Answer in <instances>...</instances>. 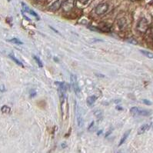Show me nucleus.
I'll return each mask as SVG.
<instances>
[{
  "label": "nucleus",
  "instance_id": "obj_1",
  "mask_svg": "<svg viewBox=\"0 0 153 153\" xmlns=\"http://www.w3.org/2000/svg\"><path fill=\"white\" fill-rule=\"evenodd\" d=\"M56 85L58 86V92H59V99H60L61 104L62 105L64 103L65 98H66V86H65V83L59 82H56Z\"/></svg>",
  "mask_w": 153,
  "mask_h": 153
},
{
  "label": "nucleus",
  "instance_id": "obj_2",
  "mask_svg": "<svg viewBox=\"0 0 153 153\" xmlns=\"http://www.w3.org/2000/svg\"><path fill=\"white\" fill-rule=\"evenodd\" d=\"M130 112L134 115H142V116H149L152 114L151 111L143 109L139 107H133L130 109Z\"/></svg>",
  "mask_w": 153,
  "mask_h": 153
},
{
  "label": "nucleus",
  "instance_id": "obj_3",
  "mask_svg": "<svg viewBox=\"0 0 153 153\" xmlns=\"http://www.w3.org/2000/svg\"><path fill=\"white\" fill-rule=\"evenodd\" d=\"M70 79H71V84H72V88L74 89V92H75L76 95H79L80 93V88H79V83H78L77 76L75 75L72 74L70 76Z\"/></svg>",
  "mask_w": 153,
  "mask_h": 153
},
{
  "label": "nucleus",
  "instance_id": "obj_4",
  "mask_svg": "<svg viewBox=\"0 0 153 153\" xmlns=\"http://www.w3.org/2000/svg\"><path fill=\"white\" fill-rule=\"evenodd\" d=\"M108 5L107 3H101L95 7V12L97 15H102V14L106 13V12L108 11Z\"/></svg>",
  "mask_w": 153,
  "mask_h": 153
},
{
  "label": "nucleus",
  "instance_id": "obj_5",
  "mask_svg": "<svg viewBox=\"0 0 153 153\" xmlns=\"http://www.w3.org/2000/svg\"><path fill=\"white\" fill-rule=\"evenodd\" d=\"M75 5V0H65L62 2V6L64 9V11L69 12L74 8Z\"/></svg>",
  "mask_w": 153,
  "mask_h": 153
},
{
  "label": "nucleus",
  "instance_id": "obj_6",
  "mask_svg": "<svg viewBox=\"0 0 153 153\" xmlns=\"http://www.w3.org/2000/svg\"><path fill=\"white\" fill-rule=\"evenodd\" d=\"M75 113H76V119H77V123L79 127H82L83 126V119L82 117L81 112H80V108H79V106L77 105L75 102Z\"/></svg>",
  "mask_w": 153,
  "mask_h": 153
},
{
  "label": "nucleus",
  "instance_id": "obj_7",
  "mask_svg": "<svg viewBox=\"0 0 153 153\" xmlns=\"http://www.w3.org/2000/svg\"><path fill=\"white\" fill-rule=\"evenodd\" d=\"M62 0H56V2H54L52 3L51 5L49 6V10L52 12L57 11V10H59L60 9V7L62 6Z\"/></svg>",
  "mask_w": 153,
  "mask_h": 153
},
{
  "label": "nucleus",
  "instance_id": "obj_8",
  "mask_svg": "<svg viewBox=\"0 0 153 153\" xmlns=\"http://www.w3.org/2000/svg\"><path fill=\"white\" fill-rule=\"evenodd\" d=\"M152 126V123H147V124H144L142 125L138 130V135H142L143 133H145L146 131H148L149 128H151Z\"/></svg>",
  "mask_w": 153,
  "mask_h": 153
},
{
  "label": "nucleus",
  "instance_id": "obj_9",
  "mask_svg": "<svg viewBox=\"0 0 153 153\" xmlns=\"http://www.w3.org/2000/svg\"><path fill=\"white\" fill-rule=\"evenodd\" d=\"M22 5H23V9H24V10H25V12H29L30 14H31V15H32L33 16H35V17H36L37 19H39V17H38V16L37 15V14L35 12L33 11V10H32V9H30L29 7L26 5L24 3V2H22Z\"/></svg>",
  "mask_w": 153,
  "mask_h": 153
},
{
  "label": "nucleus",
  "instance_id": "obj_10",
  "mask_svg": "<svg viewBox=\"0 0 153 153\" xmlns=\"http://www.w3.org/2000/svg\"><path fill=\"white\" fill-rule=\"evenodd\" d=\"M131 132V130H128V131H126V132L124 133V135L122 137V139H121V140H120V142H119V145H122V144H124L125 143V142L126 141V139H127V138H128V136L129 135V134H130Z\"/></svg>",
  "mask_w": 153,
  "mask_h": 153
},
{
  "label": "nucleus",
  "instance_id": "obj_11",
  "mask_svg": "<svg viewBox=\"0 0 153 153\" xmlns=\"http://www.w3.org/2000/svg\"><path fill=\"white\" fill-rule=\"evenodd\" d=\"M142 27H143V30H144V32L147 30V23L146 21L144 19H142L140 21L139 23V25H138V30H139Z\"/></svg>",
  "mask_w": 153,
  "mask_h": 153
},
{
  "label": "nucleus",
  "instance_id": "obj_12",
  "mask_svg": "<svg viewBox=\"0 0 153 153\" xmlns=\"http://www.w3.org/2000/svg\"><path fill=\"white\" fill-rule=\"evenodd\" d=\"M97 97L95 95H92V96L88 97V99H87V104H88L89 106H92L94 102L96 101Z\"/></svg>",
  "mask_w": 153,
  "mask_h": 153
},
{
  "label": "nucleus",
  "instance_id": "obj_13",
  "mask_svg": "<svg viewBox=\"0 0 153 153\" xmlns=\"http://www.w3.org/2000/svg\"><path fill=\"white\" fill-rule=\"evenodd\" d=\"M140 52H142L145 56L148 57L149 59H153V53H152V52L145 51V50H140Z\"/></svg>",
  "mask_w": 153,
  "mask_h": 153
},
{
  "label": "nucleus",
  "instance_id": "obj_14",
  "mask_svg": "<svg viewBox=\"0 0 153 153\" xmlns=\"http://www.w3.org/2000/svg\"><path fill=\"white\" fill-rule=\"evenodd\" d=\"M9 57H10V59H12V60H13V61L15 62H16V64H17V65H20V66H22V67H23V63L19 61V59H16V57H15V56H14V55L10 54V55H9Z\"/></svg>",
  "mask_w": 153,
  "mask_h": 153
},
{
  "label": "nucleus",
  "instance_id": "obj_15",
  "mask_svg": "<svg viewBox=\"0 0 153 153\" xmlns=\"http://www.w3.org/2000/svg\"><path fill=\"white\" fill-rule=\"evenodd\" d=\"M1 111H2L3 113H10L11 108L8 106H3L2 108H1Z\"/></svg>",
  "mask_w": 153,
  "mask_h": 153
},
{
  "label": "nucleus",
  "instance_id": "obj_16",
  "mask_svg": "<svg viewBox=\"0 0 153 153\" xmlns=\"http://www.w3.org/2000/svg\"><path fill=\"white\" fill-rule=\"evenodd\" d=\"M9 42H11V43H14V44H16V45H22V44H23V42L19 40V38H12V39H10V40H9Z\"/></svg>",
  "mask_w": 153,
  "mask_h": 153
},
{
  "label": "nucleus",
  "instance_id": "obj_17",
  "mask_svg": "<svg viewBox=\"0 0 153 153\" xmlns=\"http://www.w3.org/2000/svg\"><path fill=\"white\" fill-rule=\"evenodd\" d=\"M33 58H34V59L36 60V63L38 64V66H39L40 68H43V62H42V61H41V59H39V58H38V57L36 56H34Z\"/></svg>",
  "mask_w": 153,
  "mask_h": 153
},
{
  "label": "nucleus",
  "instance_id": "obj_18",
  "mask_svg": "<svg viewBox=\"0 0 153 153\" xmlns=\"http://www.w3.org/2000/svg\"><path fill=\"white\" fill-rule=\"evenodd\" d=\"M94 115L98 119H101L102 117V112L101 110H96L94 113Z\"/></svg>",
  "mask_w": 153,
  "mask_h": 153
},
{
  "label": "nucleus",
  "instance_id": "obj_19",
  "mask_svg": "<svg viewBox=\"0 0 153 153\" xmlns=\"http://www.w3.org/2000/svg\"><path fill=\"white\" fill-rule=\"evenodd\" d=\"M89 29H90L91 30H92V31L98 32H103L102 30H100V29H99V28L93 27V26H90V27H89Z\"/></svg>",
  "mask_w": 153,
  "mask_h": 153
},
{
  "label": "nucleus",
  "instance_id": "obj_20",
  "mask_svg": "<svg viewBox=\"0 0 153 153\" xmlns=\"http://www.w3.org/2000/svg\"><path fill=\"white\" fill-rule=\"evenodd\" d=\"M142 102H143V103L145 104V105H147V106H150V105H152V102L149 101L148 99H143V100H142Z\"/></svg>",
  "mask_w": 153,
  "mask_h": 153
},
{
  "label": "nucleus",
  "instance_id": "obj_21",
  "mask_svg": "<svg viewBox=\"0 0 153 153\" xmlns=\"http://www.w3.org/2000/svg\"><path fill=\"white\" fill-rule=\"evenodd\" d=\"M128 42L130 43H132V44H133V45H137V41H135L134 38H131V39H128Z\"/></svg>",
  "mask_w": 153,
  "mask_h": 153
},
{
  "label": "nucleus",
  "instance_id": "obj_22",
  "mask_svg": "<svg viewBox=\"0 0 153 153\" xmlns=\"http://www.w3.org/2000/svg\"><path fill=\"white\" fill-rule=\"evenodd\" d=\"M149 36H151L152 38H153V29H150L149 30Z\"/></svg>",
  "mask_w": 153,
  "mask_h": 153
},
{
  "label": "nucleus",
  "instance_id": "obj_23",
  "mask_svg": "<svg viewBox=\"0 0 153 153\" xmlns=\"http://www.w3.org/2000/svg\"><path fill=\"white\" fill-rule=\"evenodd\" d=\"M79 1L81 2V3H82V4H86L89 0H79Z\"/></svg>",
  "mask_w": 153,
  "mask_h": 153
},
{
  "label": "nucleus",
  "instance_id": "obj_24",
  "mask_svg": "<svg viewBox=\"0 0 153 153\" xmlns=\"http://www.w3.org/2000/svg\"><path fill=\"white\" fill-rule=\"evenodd\" d=\"M112 132H113V130H112V129H109V130H108V132H107V133H106V137H108V135H110L111 133H112Z\"/></svg>",
  "mask_w": 153,
  "mask_h": 153
},
{
  "label": "nucleus",
  "instance_id": "obj_25",
  "mask_svg": "<svg viewBox=\"0 0 153 153\" xmlns=\"http://www.w3.org/2000/svg\"><path fill=\"white\" fill-rule=\"evenodd\" d=\"M0 90L2 91V92H4V91H5V88H4V86H0Z\"/></svg>",
  "mask_w": 153,
  "mask_h": 153
},
{
  "label": "nucleus",
  "instance_id": "obj_26",
  "mask_svg": "<svg viewBox=\"0 0 153 153\" xmlns=\"http://www.w3.org/2000/svg\"><path fill=\"white\" fill-rule=\"evenodd\" d=\"M102 130L99 131V132H98V135H100V134H102Z\"/></svg>",
  "mask_w": 153,
  "mask_h": 153
},
{
  "label": "nucleus",
  "instance_id": "obj_27",
  "mask_svg": "<svg viewBox=\"0 0 153 153\" xmlns=\"http://www.w3.org/2000/svg\"><path fill=\"white\" fill-rule=\"evenodd\" d=\"M152 125H153V122H152Z\"/></svg>",
  "mask_w": 153,
  "mask_h": 153
}]
</instances>
